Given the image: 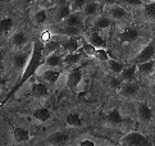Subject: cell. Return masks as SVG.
Masks as SVG:
<instances>
[{"mask_svg":"<svg viewBox=\"0 0 155 146\" xmlns=\"http://www.w3.org/2000/svg\"><path fill=\"white\" fill-rule=\"evenodd\" d=\"M150 2H155V0H150Z\"/></svg>","mask_w":155,"mask_h":146,"instance_id":"ee69618b","label":"cell"},{"mask_svg":"<svg viewBox=\"0 0 155 146\" xmlns=\"http://www.w3.org/2000/svg\"><path fill=\"white\" fill-rule=\"evenodd\" d=\"M68 141H69V133L65 132V131H58L49 137V144L57 145V146L65 145Z\"/></svg>","mask_w":155,"mask_h":146,"instance_id":"4fadbf2b","label":"cell"},{"mask_svg":"<svg viewBox=\"0 0 155 146\" xmlns=\"http://www.w3.org/2000/svg\"><path fill=\"white\" fill-rule=\"evenodd\" d=\"M60 75H62V71L58 68H46L41 73V78L48 85H55L58 82Z\"/></svg>","mask_w":155,"mask_h":146,"instance_id":"52a82bcc","label":"cell"},{"mask_svg":"<svg viewBox=\"0 0 155 146\" xmlns=\"http://www.w3.org/2000/svg\"><path fill=\"white\" fill-rule=\"evenodd\" d=\"M44 55H45V49H44V45L41 44V41H35L34 44H32V53H31V58H30V61L28 64L26 65V68L23 69V75H22V77L19 78V81L17 82V85H15L13 87V90L8 94L7 99L3 101V104L5 101H8V100L13 96V95L15 94L19 90L21 86H23L25 83L31 80L32 77H34L36 75L37 69L41 67L42 64V59H44Z\"/></svg>","mask_w":155,"mask_h":146,"instance_id":"6da1fadb","label":"cell"},{"mask_svg":"<svg viewBox=\"0 0 155 146\" xmlns=\"http://www.w3.org/2000/svg\"><path fill=\"white\" fill-rule=\"evenodd\" d=\"M87 40L90 41L94 46H96L97 49L99 48H104V49H107V46H108V44H107V40L99 33V31L97 30H95V31H91L90 33H88V36H87Z\"/></svg>","mask_w":155,"mask_h":146,"instance_id":"5bb4252c","label":"cell"},{"mask_svg":"<svg viewBox=\"0 0 155 146\" xmlns=\"http://www.w3.org/2000/svg\"><path fill=\"white\" fill-rule=\"evenodd\" d=\"M137 65V72L140 75L143 76H147V75H151L155 71V61L154 60H149V61H143V63L140 64H136Z\"/></svg>","mask_w":155,"mask_h":146,"instance_id":"cb8c5ba5","label":"cell"},{"mask_svg":"<svg viewBox=\"0 0 155 146\" xmlns=\"http://www.w3.org/2000/svg\"><path fill=\"white\" fill-rule=\"evenodd\" d=\"M13 27H14V21H13L12 17H4L2 19V22H0V30H2V32L4 35L12 31Z\"/></svg>","mask_w":155,"mask_h":146,"instance_id":"f1b7e54d","label":"cell"},{"mask_svg":"<svg viewBox=\"0 0 155 146\" xmlns=\"http://www.w3.org/2000/svg\"><path fill=\"white\" fill-rule=\"evenodd\" d=\"M80 46H82V45L77 37H64V40L62 41V49L65 50L67 53L78 51Z\"/></svg>","mask_w":155,"mask_h":146,"instance_id":"8fae6325","label":"cell"},{"mask_svg":"<svg viewBox=\"0 0 155 146\" xmlns=\"http://www.w3.org/2000/svg\"><path fill=\"white\" fill-rule=\"evenodd\" d=\"M72 12H73V8H72V3H71V2H65L64 4H62V5H60V7L58 8L57 18H58L59 21H64Z\"/></svg>","mask_w":155,"mask_h":146,"instance_id":"484cf974","label":"cell"},{"mask_svg":"<svg viewBox=\"0 0 155 146\" xmlns=\"http://www.w3.org/2000/svg\"><path fill=\"white\" fill-rule=\"evenodd\" d=\"M120 145H127V146H147L151 142L149 141V138L146 136H143L140 132H128L126 133L123 137L119 140Z\"/></svg>","mask_w":155,"mask_h":146,"instance_id":"7a4b0ae2","label":"cell"},{"mask_svg":"<svg viewBox=\"0 0 155 146\" xmlns=\"http://www.w3.org/2000/svg\"><path fill=\"white\" fill-rule=\"evenodd\" d=\"M13 137L17 142L23 144V142H27L31 138V134H30V131L27 130V128L17 127V128H14V131H13Z\"/></svg>","mask_w":155,"mask_h":146,"instance_id":"d6986e66","label":"cell"},{"mask_svg":"<svg viewBox=\"0 0 155 146\" xmlns=\"http://www.w3.org/2000/svg\"><path fill=\"white\" fill-rule=\"evenodd\" d=\"M97 2L101 4H105V5H114L118 3V0H97Z\"/></svg>","mask_w":155,"mask_h":146,"instance_id":"ab89813d","label":"cell"},{"mask_svg":"<svg viewBox=\"0 0 155 146\" xmlns=\"http://www.w3.org/2000/svg\"><path fill=\"white\" fill-rule=\"evenodd\" d=\"M94 58L97 59V60H100V61H108V60L110 59L109 54H108V51H107V49H104V48H99V49H96Z\"/></svg>","mask_w":155,"mask_h":146,"instance_id":"836d02e7","label":"cell"},{"mask_svg":"<svg viewBox=\"0 0 155 146\" xmlns=\"http://www.w3.org/2000/svg\"><path fill=\"white\" fill-rule=\"evenodd\" d=\"M23 2H25L26 4H31L32 2H34V0H23Z\"/></svg>","mask_w":155,"mask_h":146,"instance_id":"b9f144b4","label":"cell"},{"mask_svg":"<svg viewBox=\"0 0 155 146\" xmlns=\"http://www.w3.org/2000/svg\"><path fill=\"white\" fill-rule=\"evenodd\" d=\"M112 25V19L109 17H105V15H99L94 21V28L97 30V31H101V30H107Z\"/></svg>","mask_w":155,"mask_h":146,"instance_id":"603a6c76","label":"cell"},{"mask_svg":"<svg viewBox=\"0 0 155 146\" xmlns=\"http://www.w3.org/2000/svg\"><path fill=\"white\" fill-rule=\"evenodd\" d=\"M143 13L147 18L155 19V2H151L146 5H143Z\"/></svg>","mask_w":155,"mask_h":146,"instance_id":"e575fe53","label":"cell"},{"mask_svg":"<svg viewBox=\"0 0 155 146\" xmlns=\"http://www.w3.org/2000/svg\"><path fill=\"white\" fill-rule=\"evenodd\" d=\"M151 94H153L154 96H155V83H154V85L151 86Z\"/></svg>","mask_w":155,"mask_h":146,"instance_id":"60d3db41","label":"cell"},{"mask_svg":"<svg viewBox=\"0 0 155 146\" xmlns=\"http://www.w3.org/2000/svg\"><path fill=\"white\" fill-rule=\"evenodd\" d=\"M35 22L37 25H44L48 21V10L46 9H40L35 13Z\"/></svg>","mask_w":155,"mask_h":146,"instance_id":"d6a6232c","label":"cell"},{"mask_svg":"<svg viewBox=\"0 0 155 146\" xmlns=\"http://www.w3.org/2000/svg\"><path fill=\"white\" fill-rule=\"evenodd\" d=\"M10 42L15 49H23L27 44V36L25 32L22 31H17L12 35V38H10Z\"/></svg>","mask_w":155,"mask_h":146,"instance_id":"ac0fdd59","label":"cell"},{"mask_svg":"<svg viewBox=\"0 0 155 146\" xmlns=\"http://www.w3.org/2000/svg\"><path fill=\"white\" fill-rule=\"evenodd\" d=\"M100 5H99V2H88L86 4V7L84 8V14L85 17H95L97 13H99V8Z\"/></svg>","mask_w":155,"mask_h":146,"instance_id":"83f0119b","label":"cell"},{"mask_svg":"<svg viewBox=\"0 0 155 146\" xmlns=\"http://www.w3.org/2000/svg\"><path fill=\"white\" fill-rule=\"evenodd\" d=\"M138 91H140L138 83L135 81H128V82H124L123 85H122V88L119 90V95L122 98L132 99L138 94Z\"/></svg>","mask_w":155,"mask_h":146,"instance_id":"5b68a950","label":"cell"},{"mask_svg":"<svg viewBox=\"0 0 155 146\" xmlns=\"http://www.w3.org/2000/svg\"><path fill=\"white\" fill-rule=\"evenodd\" d=\"M82 59V53L74 51V53H67V55L63 58V64L67 67H73Z\"/></svg>","mask_w":155,"mask_h":146,"instance_id":"4316f807","label":"cell"},{"mask_svg":"<svg viewBox=\"0 0 155 146\" xmlns=\"http://www.w3.org/2000/svg\"><path fill=\"white\" fill-rule=\"evenodd\" d=\"M63 64V58L55 51L46 55L45 58V67L46 68H59Z\"/></svg>","mask_w":155,"mask_h":146,"instance_id":"e0dca14e","label":"cell"},{"mask_svg":"<svg viewBox=\"0 0 155 146\" xmlns=\"http://www.w3.org/2000/svg\"><path fill=\"white\" fill-rule=\"evenodd\" d=\"M105 122L110 126H118L120 123L124 122V118L122 117L120 111L118 109H112L107 115H105Z\"/></svg>","mask_w":155,"mask_h":146,"instance_id":"2e32d148","label":"cell"},{"mask_svg":"<svg viewBox=\"0 0 155 146\" xmlns=\"http://www.w3.org/2000/svg\"><path fill=\"white\" fill-rule=\"evenodd\" d=\"M32 118L38 121V122L44 123V122H46L51 118V111L48 108H37V109L34 110V113H32Z\"/></svg>","mask_w":155,"mask_h":146,"instance_id":"7402d4cb","label":"cell"},{"mask_svg":"<svg viewBox=\"0 0 155 146\" xmlns=\"http://www.w3.org/2000/svg\"><path fill=\"white\" fill-rule=\"evenodd\" d=\"M82 81V72L80 68H72L67 76V86L71 90H76Z\"/></svg>","mask_w":155,"mask_h":146,"instance_id":"8992f818","label":"cell"},{"mask_svg":"<svg viewBox=\"0 0 155 146\" xmlns=\"http://www.w3.org/2000/svg\"><path fill=\"white\" fill-rule=\"evenodd\" d=\"M67 124L69 127H81L82 126V118L78 113H71L67 117Z\"/></svg>","mask_w":155,"mask_h":146,"instance_id":"4dcf8cb0","label":"cell"},{"mask_svg":"<svg viewBox=\"0 0 155 146\" xmlns=\"http://www.w3.org/2000/svg\"><path fill=\"white\" fill-rule=\"evenodd\" d=\"M108 65H109V69L110 72H113L114 75H120L122 71L124 69V65L120 63V61L118 60H115V59H109L108 60Z\"/></svg>","mask_w":155,"mask_h":146,"instance_id":"f546056e","label":"cell"},{"mask_svg":"<svg viewBox=\"0 0 155 146\" xmlns=\"http://www.w3.org/2000/svg\"><path fill=\"white\" fill-rule=\"evenodd\" d=\"M71 3H72L73 10H84L86 4L88 3V0H71Z\"/></svg>","mask_w":155,"mask_h":146,"instance_id":"8d00e7d4","label":"cell"},{"mask_svg":"<svg viewBox=\"0 0 155 146\" xmlns=\"http://www.w3.org/2000/svg\"><path fill=\"white\" fill-rule=\"evenodd\" d=\"M42 3H49V2H51V0H41Z\"/></svg>","mask_w":155,"mask_h":146,"instance_id":"7bdbcfd3","label":"cell"},{"mask_svg":"<svg viewBox=\"0 0 155 146\" xmlns=\"http://www.w3.org/2000/svg\"><path fill=\"white\" fill-rule=\"evenodd\" d=\"M120 3H123V7H131V8H136V7H141L143 4L142 0H119Z\"/></svg>","mask_w":155,"mask_h":146,"instance_id":"74e56055","label":"cell"},{"mask_svg":"<svg viewBox=\"0 0 155 146\" xmlns=\"http://www.w3.org/2000/svg\"><path fill=\"white\" fill-rule=\"evenodd\" d=\"M32 94L35 98L45 99L49 96V87L48 83L44 81H34L32 83Z\"/></svg>","mask_w":155,"mask_h":146,"instance_id":"ba28073f","label":"cell"},{"mask_svg":"<svg viewBox=\"0 0 155 146\" xmlns=\"http://www.w3.org/2000/svg\"><path fill=\"white\" fill-rule=\"evenodd\" d=\"M32 48L31 49H19L18 53L14 54L13 57V67L15 69H25L26 65L28 64L31 58Z\"/></svg>","mask_w":155,"mask_h":146,"instance_id":"3957f363","label":"cell"},{"mask_svg":"<svg viewBox=\"0 0 155 146\" xmlns=\"http://www.w3.org/2000/svg\"><path fill=\"white\" fill-rule=\"evenodd\" d=\"M137 117L141 122H150L153 118V109L149 106L147 103H141L137 108Z\"/></svg>","mask_w":155,"mask_h":146,"instance_id":"7c38bea8","label":"cell"},{"mask_svg":"<svg viewBox=\"0 0 155 146\" xmlns=\"http://www.w3.org/2000/svg\"><path fill=\"white\" fill-rule=\"evenodd\" d=\"M154 73H155V71H154Z\"/></svg>","mask_w":155,"mask_h":146,"instance_id":"f6af8a7d","label":"cell"},{"mask_svg":"<svg viewBox=\"0 0 155 146\" xmlns=\"http://www.w3.org/2000/svg\"><path fill=\"white\" fill-rule=\"evenodd\" d=\"M138 36H140V32H138V30L136 27H127L126 30H123L120 32L119 40L123 44H128V42L136 41L138 38Z\"/></svg>","mask_w":155,"mask_h":146,"instance_id":"9c48e42d","label":"cell"},{"mask_svg":"<svg viewBox=\"0 0 155 146\" xmlns=\"http://www.w3.org/2000/svg\"><path fill=\"white\" fill-rule=\"evenodd\" d=\"M78 145L80 146H95L96 142L91 138H85V140H81V141L78 142Z\"/></svg>","mask_w":155,"mask_h":146,"instance_id":"f35d334b","label":"cell"},{"mask_svg":"<svg viewBox=\"0 0 155 146\" xmlns=\"http://www.w3.org/2000/svg\"><path fill=\"white\" fill-rule=\"evenodd\" d=\"M81 49H82V51H84L85 54H87L88 57H94L95 55V51H96V46H94V45L90 42V41H84L82 42V46H81Z\"/></svg>","mask_w":155,"mask_h":146,"instance_id":"1f68e13d","label":"cell"},{"mask_svg":"<svg viewBox=\"0 0 155 146\" xmlns=\"http://www.w3.org/2000/svg\"><path fill=\"white\" fill-rule=\"evenodd\" d=\"M57 32H58V35H62L64 37H77L81 33V28L80 27L64 25V27H62V30H59Z\"/></svg>","mask_w":155,"mask_h":146,"instance_id":"d4e9b609","label":"cell"},{"mask_svg":"<svg viewBox=\"0 0 155 146\" xmlns=\"http://www.w3.org/2000/svg\"><path fill=\"white\" fill-rule=\"evenodd\" d=\"M108 83L109 86L112 87L113 90H117V91H119V90L122 88V85H123V81L120 80V77H109L108 78Z\"/></svg>","mask_w":155,"mask_h":146,"instance_id":"d590c367","label":"cell"},{"mask_svg":"<svg viewBox=\"0 0 155 146\" xmlns=\"http://www.w3.org/2000/svg\"><path fill=\"white\" fill-rule=\"evenodd\" d=\"M136 73H137V65H128V67H124V69L122 71V73L119 75L120 80L123 82H128V81H135L136 78Z\"/></svg>","mask_w":155,"mask_h":146,"instance_id":"ffe728a7","label":"cell"},{"mask_svg":"<svg viewBox=\"0 0 155 146\" xmlns=\"http://www.w3.org/2000/svg\"><path fill=\"white\" fill-rule=\"evenodd\" d=\"M154 57H155V44L149 42L147 45H145V46L140 50V53L136 55L135 64H140V63H143V61L153 60Z\"/></svg>","mask_w":155,"mask_h":146,"instance_id":"277c9868","label":"cell"},{"mask_svg":"<svg viewBox=\"0 0 155 146\" xmlns=\"http://www.w3.org/2000/svg\"><path fill=\"white\" fill-rule=\"evenodd\" d=\"M109 15L112 17L113 19H117V21H120L126 18L128 13H127V10L124 7H122V5H118V4H114V5H109Z\"/></svg>","mask_w":155,"mask_h":146,"instance_id":"9a60e30c","label":"cell"},{"mask_svg":"<svg viewBox=\"0 0 155 146\" xmlns=\"http://www.w3.org/2000/svg\"><path fill=\"white\" fill-rule=\"evenodd\" d=\"M62 41L63 40H59V38H55V37H51V38H49L48 41H45V44H44L45 54L49 55L51 53H55L58 49L62 48Z\"/></svg>","mask_w":155,"mask_h":146,"instance_id":"44dd1931","label":"cell"},{"mask_svg":"<svg viewBox=\"0 0 155 146\" xmlns=\"http://www.w3.org/2000/svg\"><path fill=\"white\" fill-rule=\"evenodd\" d=\"M84 18H85V14L82 13V10H73L63 22H64V25H67V26L81 27L82 23H84Z\"/></svg>","mask_w":155,"mask_h":146,"instance_id":"30bf717a","label":"cell"}]
</instances>
